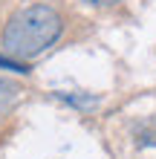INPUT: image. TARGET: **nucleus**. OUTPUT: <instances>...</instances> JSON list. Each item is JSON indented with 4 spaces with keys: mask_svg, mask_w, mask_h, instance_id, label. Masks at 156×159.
Returning a JSON list of instances; mask_svg holds the SVG:
<instances>
[{
    "mask_svg": "<svg viewBox=\"0 0 156 159\" xmlns=\"http://www.w3.org/2000/svg\"><path fill=\"white\" fill-rule=\"evenodd\" d=\"M58 98H64V101H69V104H75V107H93L96 104V96H69V93H58Z\"/></svg>",
    "mask_w": 156,
    "mask_h": 159,
    "instance_id": "obj_3",
    "label": "nucleus"
},
{
    "mask_svg": "<svg viewBox=\"0 0 156 159\" xmlns=\"http://www.w3.org/2000/svg\"><path fill=\"white\" fill-rule=\"evenodd\" d=\"M17 96H20V87H17L15 81H9V78H0V116H3L6 110H12Z\"/></svg>",
    "mask_w": 156,
    "mask_h": 159,
    "instance_id": "obj_2",
    "label": "nucleus"
},
{
    "mask_svg": "<svg viewBox=\"0 0 156 159\" xmlns=\"http://www.w3.org/2000/svg\"><path fill=\"white\" fill-rule=\"evenodd\" d=\"M84 3H93V6H113L118 0H84Z\"/></svg>",
    "mask_w": 156,
    "mask_h": 159,
    "instance_id": "obj_4",
    "label": "nucleus"
},
{
    "mask_svg": "<svg viewBox=\"0 0 156 159\" xmlns=\"http://www.w3.org/2000/svg\"><path fill=\"white\" fill-rule=\"evenodd\" d=\"M64 29L61 15L52 6H26L9 17L3 29V52L15 61H29L58 41Z\"/></svg>",
    "mask_w": 156,
    "mask_h": 159,
    "instance_id": "obj_1",
    "label": "nucleus"
}]
</instances>
